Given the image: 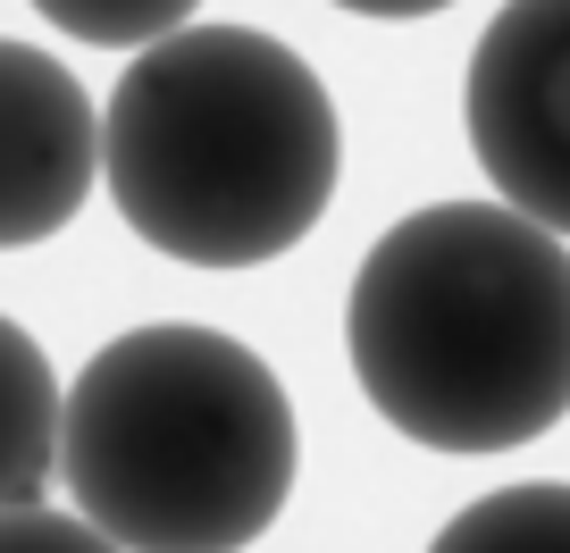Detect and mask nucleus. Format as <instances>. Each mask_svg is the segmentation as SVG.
Returning a JSON list of instances; mask_svg holds the SVG:
<instances>
[{
	"instance_id": "nucleus-4",
	"label": "nucleus",
	"mask_w": 570,
	"mask_h": 553,
	"mask_svg": "<svg viewBox=\"0 0 570 553\" xmlns=\"http://www.w3.org/2000/svg\"><path fill=\"white\" fill-rule=\"evenodd\" d=\"M462 135L503 210L570 244V0H503L462 76Z\"/></svg>"
},
{
	"instance_id": "nucleus-8",
	"label": "nucleus",
	"mask_w": 570,
	"mask_h": 553,
	"mask_svg": "<svg viewBox=\"0 0 570 553\" xmlns=\"http://www.w3.org/2000/svg\"><path fill=\"white\" fill-rule=\"evenodd\" d=\"M42 18L76 42H101V51H142V42L177 34L194 18V0H35Z\"/></svg>"
},
{
	"instance_id": "nucleus-9",
	"label": "nucleus",
	"mask_w": 570,
	"mask_h": 553,
	"mask_svg": "<svg viewBox=\"0 0 570 553\" xmlns=\"http://www.w3.org/2000/svg\"><path fill=\"white\" fill-rule=\"evenodd\" d=\"M0 553H118L85 512H42V503H18L0 512Z\"/></svg>"
},
{
	"instance_id": "nucleus-3",
	"label": "nucleus",
	"mask_w": 570,
	"mask_h": 553,
	"mask_svg": "<svg viewBox=\"0 0 570 553\" xmlns=\"http://www.w3.org/2000/svg\"><path fill=\"white\" fill-rule=\"evenodd\" d=\"M294 403L252 344L168 319L101 344L59 419V478L118 553H235L294 495Z\"/></svg>"
},
{
	"instance_id": "nucleus-5",
	"label": "nucleus",
	"mask_w": 570,
	"mask_h": 553,
	"mask_svg": "<svg viewBox=\"0 0 570 553\" xmlns=\"http://www.w3.org/2000/svg\"><path fill=\"white\" fill-rule=\"evenodd\" d=\"M101 177V118L51 51L0 34V251H26L85 210Z\"/></svg>"
},
{
	"instance_id": "nucleus-2",
	"label": "nucleus",
	"mask_w": 570,
	"mask_h": 553,
	"mask_svg": "<svg viewBox=\"0 0 570 553\" xmlns=\"http://www.w3.org/2000/svg\"><path fill=\"white\" fill-rule=\"evenodd\" d=\"M336 101L252 26H177L142 42L101 118L118 218L168 260L261 268L294 251L336 194Z\"/></svg>"
},
{
	"instance_id": "nucleus-1",
	"label": "nucleus",
	"mask_w": 570,
	"mask_h": 553,
	"mask_svg": "<svg viewBox=\"0 0 570 553\" xmlns=\"http://www.w3.org/2000/svg\"><path fill=\"white\" fill-rule=\"evenodd\" d=\"M353 377L428 453H512L570 411V244L503 201H436L370 244Z\"/></svg>"
},
{
	"instance_id": "nucleus-10",
	"label": "nucleus",
	"mask_w": 570,
	"mask_h": 553,
	"mask_svg": "<svg viewBox=\"0 0 570 553\" xmlns=\"http://www.w3.org/2000/svg\"><path fill=\"white\" fill-rule=\"evenodd\" d=\"M336 9H361V18H436L453 0H336Z\"/></svg>"
},
{
	"instance_id": "nucleus-6",
	"label": "nucleus",
	"mask_w": 570,
	"mask_h": 553,
	"mask_svg": "<svg viewBox=\"0 0 570 553\" xmlns=\"http://www.w3.org/2000/svg\"><path fill=\"white\" fill-rule=\"evenodd\" d=\"M59 419H68V394L42 344L0 310V512L42 503V486L59 478Z\"/></svg>"
},
{
	"instance_id": "nucleus-7",
	"label": "nucleus",
	"mask_w": 570,
	"mask_h": 553,
	"mask_svg": "<svg viewBox=\"0 0 570 553\" xmlns=\"http://www.w3.org/2000/svg\"><path fill=\"white\" fill-rule=\"evenodd\" d=\"M428 553H570V486H503L445 520Z\"/></svg>"
}]
</instances>
